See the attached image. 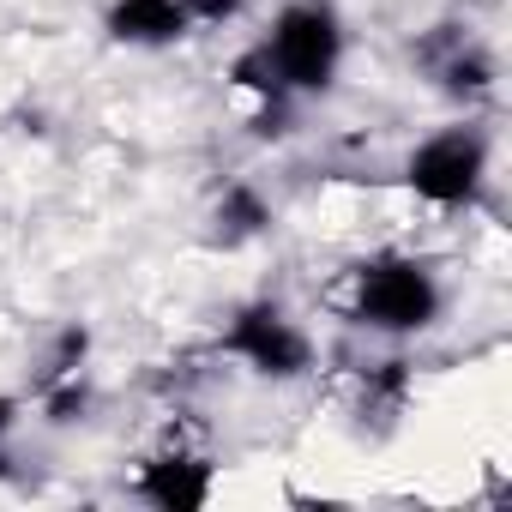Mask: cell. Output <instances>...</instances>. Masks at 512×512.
<instances>
[{"mask_svg": "<svg viewBox=\"0 0 512 512\" xmlns=\"http://www.w3.org/2000/svg\"><path fill=\"white\" fill-rule=\"evenodd\" d=\"M181 13H187L193 25H223V19L241 13V0H181Z\"/></svg>", "mask_w": 512, "mask_h": 512, "instance_id": "7c38bea8", "label": "cell"}, {"mask_svg": "<svg viewBox=\"0 0 512 512\" xmlns=\"http://www.w3.org/2000/svg\"><path fill=\"white\" fill-rule=\"evenodd\" d=\"M109 37L115 43H133V49H169L175 37H187V13L181 0H115L109 7Z\"/></svg>", "mask_w": 512, "mask_h": 512, "instance_id": "8992f818", "label": "cell"}, {"mask_svg": "<svg viewBox=\"0 0 512 512\" xmlns=\"http://www.w3.org/2000/svg\"><path fill=\"white\" fill-rule=\"evenodd\" d=\"M296 127L290 97H260V115H253V139H284Z\"/></svg>", "mask_w": 512, "mask_h": 512, "instance_id": "8fae6325", "label": "cell"}, {"mask_svg": "<svg viewBox=\"0 0 512 512\" xmlns=\"http://www.w3.org/2000/svg\"><path fill=\"white\" fill-rule=\"evenodd\" d=\"M85 356H91V332H85V326H67V332L55 338V350H49L43 386H55V380H73V374L85 368Z\"/></svg>", "mask_w": 512, "mask_h": 512, "instance_id": "9c48e42d", "label": "cell"}, {"mask_svg": "<svg viewBox=\"0 0 512 512\" xmlns=\"http://www.w3.org/2000/svg\"><path fill=\"white\" fill-rule=\"evenodd\" d=\"M13 422H19V398H0V440L13 434Z\"/></svg>", "mask_w": 512, "mask_h": 512, "instance_id": "4fadbf2b", "label": "cell"}, {"mask_svg": "<svg viewBox=\"0 0 512 512\" xmlns=\"http://www.w3.org/2000/svg\"><path fill=\"white\" fill-rule=\"evenodd\" d=\"M211 223H217V241H223V247H235V241H253V235L272 223V205L260 199V187L229 181V187H223V199H217V211H211Z\"/></svg>", "mask_w": 512, "mask_h": 512, "instance_id": "ba28073f", "label": "cell"}, {"mask_svg": "<svg viewBox=\"0 0 512 512\" xmlns=\"http://www.w3.org/2000/svg\"><path fill=\"white\" fill-rule=\"evenodd\" d=\"M488 175V139L476 127H446L404 157V181L428 205H470Z\"/></svg>", "mask_w": 512, "mask_h": 512, "instance_id": "3957f363", "label": "cell"}, {"mask_svg": "<svg viewBox=\"0 0 512 512\" xmlns=\"http://www.w3.org/2000/svg\"><path fill=\"white\" fill-rule=\"evenodd\" d=\"M446 43V55L440 49H416L422 61H428V73L440 79V91H452V97H482L488 85H494V61L476 49V43H464V37H440Z\"/></svg>", "mask_w": 512, "mask_h": 512, "instance_id": "52a82bcc", "label": "cell"}, {"mask_svg": "<svg viewBox=\"0 0 512 512\" xmlns=\"http://www.w3.org/2000/svg\"><path fill=\"white\" fill-rule=\"evenodd\" d=\"M260 49H266L272 73H278V85H284L290 97H314V91H326V85L338 79L344 25H338V13L326 7V0H296V7L278 13L272 37H266Z\"/></svg>", "mask_w": 512, "mask_h": 512, "instance_id": "6da1fadb", "label": "cell"}, {"mask_svg": "<svg viewBox=\"0 0 512 512\" xmlns=\"http://www.w3.org/2000/svg\"><path fill=\"white\" fill-rule=\"evenodd\" d=\"M133 494L151 500L157 512H199L211 500V464L193 458V452H163V458H151L139 470Z\"/></svg>", "mask_w": 512, "mask_h": 512, "instance_id": "5b68a950", "label": "cell"}, {"mask_svg": "<svg viewBox=\"0 0 512 512\" xmlns=\"http://www.w3.org/2000/svg\"><path fill=\"white\" fill-rule=\"evenodd\" d=\"M85 404H91V392H85V380H79V374H73V380H55V386H49V398H43V410H49V422H55V428L79 422V416H85Z\"/></svg>", "mask_w": 512, "mask_h": 512, "instance_id": "30bf717a", "label": "cell"}, {"mask_svg": "<svg viewBox=\"0 0 512 512\" xmlns=\"http://www.w3.org/2000/svg\"><path fill=\"white\" fill-rule=\"evenodd\" d=\"M356 320L374 332H422L440 320V284L422 260L404 253H380V260L356 266Z\"/></svg>", "mask_w": 512, "mask_h": 512, "instance_id": "7a4b0ae2", "label": "cell"}, {"mask_svg": "<svg viewBox=\"0 0 512 512\" xmlns=\"http://www.w3.org/2000/svg\"><path fill=\"white\" fill-rule=\"evenodd\" d=\"M223 350L241 356L253 374H266V380H296L314 368V344L308 332L278 308V302H247L235 308L229 332H223Z\"/></svg>", "mask_w": 512, "mask_h": 512, "instance_id": "277c9868", "label": "cell"}]
</instances>
